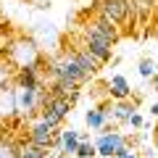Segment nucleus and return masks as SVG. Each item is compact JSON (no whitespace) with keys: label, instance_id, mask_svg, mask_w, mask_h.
Wrapping results in <instances>:
<instances>
[{"label":"nucleus","instance_id":"1","mask_svg":"<svg viewBox=\"0 0 158 158\" xmlns=\"http://www.w3.org/2000/svg\"><path fill=\"white\" fill-rule=\"evenodd\" d=\"M48 74H50V79H69V82H77V85L90 82V74L79 69V63L71 58L69 50H63L61 56L48 61Z\"/></svg>","mask_w":158,"mask_h":158},{"label":"nucleus","instance_id":"2","mask_svg":"<svg viewBox=\"0 0 158 158\" xmlns=\"http://www.w3.org/2000/svg\"><path fill=\"white\" fill-rule=\"evenodd\" d=\"M74 103L69 100V98H58V95H50L48 92L45 98H42V103H40V118L42 121H48V124L56 129V127H61L63 121H66V116L71 113Z\"/></svg>","mask_w":158,"mask_h":158},{"label":"nucleus","instance_id":"3","mask_svg":"<svg viewBox=\"0 0 158 158\" xmlns=\"http://www.w3.org/2000/svg\"><path fill=\"white\" fill-rule=\"evenodd\" d=\"M92 145H95V150H98V156H100V158H116V156H121L124 150H129L124 135H121L118 129L100 132V137H98Z\"/></svg>","mask_w":158,"mask_h":158},{"label":"nucleus","instance_id":"4","mask_svg":"<svg viewBox=\"0 0 158 158\" xmlns=\"http://www.w3.org/2000/svg\"><path fill=\"white\" fill-rule=\"evenodd\" d=\"M8 58H11L13 66H29V63H40V45L32 37H24L19 42H13L8 48Z\"/></svg>","mask_w":158,"mask_h":158},{"label":"nucleus","instance_id":"5","mask_svg":"<svg viewBox=\"0 0 158 158\" xmlns=\"http://www.w3.org/2000/svg\"><path fill=\"white\" fill-rule=\"evenodd\" d=\"M82 48H85L90 56H95L100 63H108L113 58V45H111V42H106L100 34H95L87 24L82 27Z\"/></svg>","mask_w":158,"mask_h":158},{"label":"nucleus","instance_id":"6","mask_svg":"<svg viewBox=\"0 0 158 158\" xmlns=\"http://www.w3.org/2000/svg\"><path fill=\"white\" fill-rule=\"evenodd\" d=\"M13 95H16V113H21V116H32V113L40 111V103H42V98L48 95V92H42V87L40 90H32V87H13Z\"/></svg>","mask_w":158,"mask_h":158},{"label":"nucleus","instance_id":"7","mask_svg":"<svg viewBox=\"0 0 158 158\" xmlns=\"http://www.w3.org/2000/svg\"><path fill=\"white\" fill-rule=\"evenodd\" d=\"M87 27H90L95 34H100L106 42H111V45H116L118 37H121V32H118V24H113L111 19H106L100 11H98V16L92 19V21H87Z\"/></svg>","mask_w":158,"mask_h":158},{"label":"nucleus","instance_id":"8","mask_svg":"<svg viewBox=\"0 0 158 158\" xmlns=\"http://www.w3.org/2000/svg\"><path fill=\"white\" fill-rule=\"evenodd\" d=\"M13 82L19 87H32L40 90L42 87V74H40V63H29V66H19L13 74Z\"/></svg>","mask_w":158,"mask_h":158},{"label":"nucleus","instance_id":"9","mask_svg":"<svg viewBox=\"0 0 158 158\" xmlns=\"http://www.w3.org/2000/svg\"><path fill=\"white\" fill-rule=\"evenodd\" d=\"M50 137H53V127L48 121H42V118H37L27 129V142H32L37 148H48L50 150Z\"/></svg>","mask_w":158,"mask_h":158},{"label":"nucleus","instance_id":"10","mask_svg":"<svg viewBox=\"0 0 158 158\" xmlns=\"http://www.w3.org/2000/svg\"><path fill=\"white\" fill-rule=\"evenodd\" d=\"M98 11L113 24H127V0H98Z\"/></svg>","mask_w":158,"mask_h":158},{"label":"nucleus","instance_id":"11","mask_svg":"<svg viewBox=\"0 0 158 158\" xmlns=\"http://www.w3.org/2000/svg\"><path fill=\"white\" fill-rule=\"evenodd\" d=\"M66 50H69V48H66ZM69 53H71V58H74V61L79 63V69H82V71H87L90 77H95V74L100 71V66H103V63L98 61L95 56H90V53H87V50H85L82 45H79V48H71Z\"/></svg>","mask_w":158,"mask_h":158},{"label":"nucleus","instance_id":"12","mask_svg":"<svg viewBox=\"0 0 158 158\" xmlns=\"http://www.w3.org/2000/svg\"><path fill=\"white\" fill-rule=\"evenodd\" d=\"M79 92H82V85H77V82H69V79H53L50 82V95L69 98L71 103H77Z\"/></svg>","mask_w":158,"mask_h":158},{"label":"nucleus","instance_id":"13","mask_svg":"<svg viewBox=\"0 0 158 158\" xmlns=\"http://www.w3.org/2000/svg\"><path fill=\"white\" fill-rule=\"evenodd\" d=\"M108 95H111L113 100H127V98H132L129 79H127L124 74H113V77L108 79Z\"/></svg>","mask_w":158,"mask_h":158},{"label":"nucleus","instance_id":"14","mask_svg":"<svg viewBox=\"0 0 158 158\" xmlns=\"http://www.w3.org/2000/svg\"><path fill=\"white\" fill-rule=\"evenodd\" d=\"M108 121H113L111 108H103V106H92V108H87V113H85V124L90 127V129H98V132H100L103 124H108Z\"/></svg>","mask_w":158,"mask_h":158},{"label":"nucleus","instance_id":"15","mask_svg":"<svg viewBox=\"0 0 158 158\" xmlns=\"http://www.w3.org/2000/svg\"><path fill=\"white\" fill-rule=\"evenodd\" d=\"M132 111H137V103L132 100V98H127V100H116L111 106V116H113L116 124H127L129 116H132Z\"/></svg>","mask_w":158,"mask_h":158},{"label":"nucleus","instance_id":"16","mask_svg":"<svg viewBox=\"0 0 158 158\" xmlns=\"http://www.w3.org/2000/svg\"><path fill=\"white\" fill-rule=\"evenodd\" d=\"M16 113V95H13L11 85L0 87V118H11Z\"/></svg>","mask_w":158,"mask_h":158},{"label":"nucleus","instance_id":"17","mask_svg":"<svg viewBox=\"0 0 158 158\" xmlns=\"http://www.w3.org/2000/svg\"><path fill=\"white\" fill-rule=\"evenodd\" d=\"M79 145V129H61V150H58V156H74V150H77Z\"/></svg>","mask_w":158,"mask_h":158},{"label":"nucleus","instance_id":"18","mask_svg":"<svg viewBox=\"0 0 158 158\" xmlns=\"http://www.w3.org/2000/svg\"><path fill=\"white\" fill-rule=\"evenodd\" d=\"M19 158H48V148H37L32 142L19 148Z\"/></svg>","mask_w":158,"mask_h":158},{"label":"nucleus","instance_id":"19","mask_svg":"<svg viewBox=\"0 0 158 158\" xmlns=\"http://www.w3.org/2000/svg\"><path fill=\"white\" fill-rule=\"evenodd\" d=\"M156 71H158V63H156V58H142V61L137 63V74H140L142 79H150Z\"/></svg>","mask_w":158,"mask_h":158},{"label":"nucleus","instance_id":"20","mask_svg":"<svg viewBox=\"0 0 158 158\" xmlns=\"http://www.w3.org/2000/svg\"><path fill=\"white\" fill-rule=\"evenodd\" d=\"M74 156H77V158H95L98 150H95V145H92V140H79Z\"/></svg>","mask_w":158,"mask_h":158},{"label":"nucleus","instance_id":"21","mask_svg":"<svg viewBox=\"0 0 158 158\" xmlns=\"http://www.w3.org/2000/svg\"><path fill=\"white\" fill-rule=\"evenodd\" d=\"M0 158H19V148L8 140H0Z\"/></svg>","mask_w":158,"mask_h":158},{"label":"nucleus","instance_id":"22","mask_svg":"<svg viewBox=\"0 0 158 158\" xmlns=\"http://www.w3.org/2000/svg\"><path fill=\"white\" fill-rule=\"evenodd\" d=\"M127 124H129L132 129H142V127H145V116H142L140 111H132V116H129V121H127Z\"/></svg>","mask_w":158,"mask_h":158},{"label":"nucleus","instance_id":"23","mask_svg":"<svg viewBox=\"0 0 158 158\" xmlns=\"http://www.w3.org/2000/svg\"><path fill=\"white\" fill-rule=\"evenodd\" d=\"M8 79H11V71H8V66H6V63H0V87H3V85H8Z\"/></svg>","mask_w":158,"mask_h":158},{"label":"nucleus","instance_id":"24","mask_svg":"<svg viewBox=\"0 0 158 158\" xmlns=\"http://www.w3.org/2000/svg\"><path fill=\"white\" fill-rule=\"evenodd\" d=\"M148 82H150V87H153V92H158V71L153 74V77L148 79Z\"/></svg>","mask_w":158,"mask_h":158},{"label":"nucleus","instance_id":"25","mask_svg":"<svg viewBox=\"0 0 158 158\" xmlns=\"http://www.w3.org/2000/svg\"><path fill=\"white\" fill-rule=\"evenodd\" d=\"M116 158H137V153H135V150H132V148H129V150H124V153H121V156H116Z\"/></svg>","mask_w":158,"mask_h":158},{"label":"nucleus","instance_id":"26","mask_svg":"<svg viewBox=\"0 0 158 158\" xmlns=\"http://www.w3.org/2000/svg\"><path fill=\"white\" fill-rule=\"evenodd\" d=\"M150 116L158 118V103H153V106H150Z\"/></svg>","mask_w":158,"mask_h":158},{"label":"nucleus","instance_id":"27","mask_svg":"<svg viewBox=\"0 0 158 158\" xmlns=\"http://www.w3.org/2000/svg\"><path fill=\"white\" fill-rule=\"evenodd\" d=\"M153 145L158 148V124H156V129H153Z\"/></svg>","mask_w":158,"mask_h":158},{"label":"nucleus","instance_id":"28","mask_svg":"<svg viewBox=\"0 0 158 158\" xmlns=\"http://www.w3.org/2000/svg\"><path fill=\"white\" fill-rule=\"evenodd\" d=\"M0 16H3V6H0Z\"/></svg>","mask_w":158,"mask_h":158},{"label":"nucleus","instance_id":"29","mask_svg":"<svg viewBox=\"0 0 158 158\" xmlns=\"http://www.w3.org/2000/svg\"><path fill=\"white\" fill-rule=\"evenodd\" d=\"M56 158H66V156H56Z\"/></svg>","mask_w":158,"mask_h":158},{"label":"nucleus","instance_id":"30","mask_svg":"<svg viewBox=\"0 0 158 158\" xmlns=\"http://www.w3.org/2000/svg\"><path fill=\"white\" fill-rule=\"evenodd\" d=\"M156 158H158V156H156Z\"/></svg>","mask_w":158,"mask_h":158}]
</instances>
